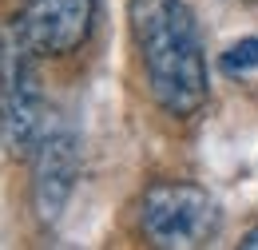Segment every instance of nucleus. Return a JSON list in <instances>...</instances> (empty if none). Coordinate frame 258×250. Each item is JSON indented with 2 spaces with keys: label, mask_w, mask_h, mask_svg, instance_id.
I'll return each instance as SVG.
<instances>
[{
  "label": "nucleus",
  "mask_w": 258,
  "mask_h": 250,
  "mask_svg": "<svg viewBox=\"0 0 258 250\" xmlns=\"http://www.w3.org/2000/svg\"><path fill=\"white\" fill-rule=\"evenodd\" d=\"M127 24L151 99L167 115L191 119L211 92L195 12L183 0H127Z\"/></svg>",
  "instance_id": "f257e3e1"
},
{
  "label": "nucleus",
  "mask_w": 258,
  "mask_h": 250,
  "mask_svg": "<svg viewBox=\"0 0 258 250\" xmlns=\"http://www.w3.org/2000/svg\"><path fill=\"white\" fill-rule=\"evenodd\" d=\"M36 56L40 52L28 44L20 20L12 16L0 28V135H4V147L20 159H32L36 143L48 127Z\"/></svg>",
  "instance_id": "f03ea898"
},
{
  "label": "nucleus",
  "mask_w": 258,
  "mask_h": 250,
  "mask_svg": "<svg viewBox=\"0 0 258 250\" xmlns=\"http://www.w3.org/2000/svg\"><path fill=\"white\" fill-rule=\"evenodd\" d=\"M139 222L151 246L191 250L207 246L219 230L215 199L195 183H155L139 203Z\"/></svg>",
  "instance_id": "7ed1b4c3"
},
{
  "label": "nucleus",
  "mask_w": 258,
  "mask_h": 250,
  "mask_svg": "<svg viewBox=\"0 0 258 250\" xmlns=\"http://www.w3.org/2000/svg\"><path fill=\"white\" fill-rule=\"evenodd\" d=\"M16 20L40 56H68L96 28V0H24Z\"/></svg>",
  "instance_id": "20e7f679"
},
{
  "label": "nucleus",
  "mask_w": 258,
  "mask_h": 250,
  "mask_svg": "<svg viewBox=\"0 0 258 250\" xmlns=\"http://www.w3.org/2000/svg\"><path fill=\"white\" fill-rule=\"evenodd\" d=\"M72 183H76V135L68 123H52L44 127L32 151V203L44 222H52L64 211Z\"/></svg>",
  "instance_id": "39448f33"
},
{
  "label": "nucleus",
  "mask_w": 258,
  "mask_h": 250,
  "mask_svg": "<svg viewBox=\"0 0 258 250\" xmlns=\"http://www.w3.org/2000/svg\"><path fill=\"white\" fill-rule=\"evenodd\" d=\"M250 68H258V40H254V36L230 44L226 56H223V72H226V76H242V72H250Z\"/></svg>",
  "instance_id": "423d86ee"
},
{
  "label": "nucleus",
  "mask_w": 258,
  "mask_h": 250,
  "mask_svg": "<svg viewBox=\"0 0 258 250\" xmlns=\"http://www.w3.org/2000/svg\"><path fill=\"white\" fill-rule=\"evenodd\" d=\"M242 250H258V226H250L246 234H242V242H238Z\"/></svg>",
  "instance_id": "0eeeda50"
}]
</instances>
